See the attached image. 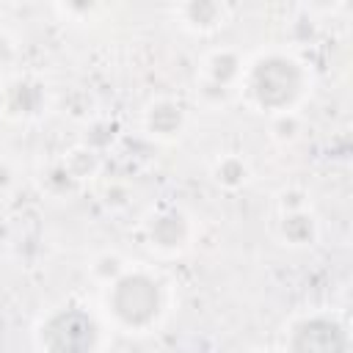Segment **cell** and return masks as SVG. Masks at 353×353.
<instances>
[{"label": "cell", "instance_id": "1", "mask_svg": "<svg viewBox=\"0 0 353 353\" xmlns=\"http://www.w3.org/2000/svg\"><path fill=\"white\" fill-rule=\"evenodd\" d=\"M295 350L298 353H342V336H339L336 325L312 323L301 331Z\"/></svg>", "mask_w": 353, "mask_h": 353}, {"label": "cell", "instance_id": "2", "mask_svg": "<svg viewBox=\"0 0 353 353\" xmlns=\"http://www.w3.org/2000/svg\"><path fill=\"white\" fill-rule=\"evenodd\" d=\"M119 292H121V295H130V303H121V306H119L121 314H127L132 303L138 306V309H135V320L152 314V309H154V290H152V284H146V281H141V279H130V281L121 284Z\"/></svg>", "mask_w": 353, "mask_h": 353}]
</instances>
